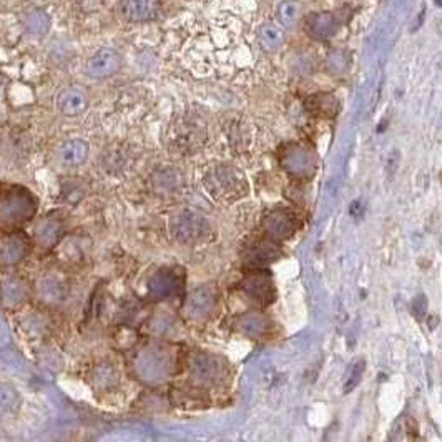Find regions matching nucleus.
<instances>
[{
  "mask_svg": "<svg viewBox=\"0 0 442 442\" xmlns=\"http://www.w3.org/2000/svg\"><path fill=\"white\" fill-rule=\"evenodd\" d=\"M177 357L172 347L152 342L135 352L131 369L136 378L147 384H162L175 373Z\"/></svg>",
  "mask_w": 442,
  "mask_h": 442,
  "instance_id": "obj_1",
  "label": "nucleus"
},
{
  "mask_svg": "<svg viewBox=\"0 0 442 442\" xmlns=\"http://www.w3.org/2000/svg\"><path fill=\"white\" fill-rule=\"evenodd\" d=\"M39 201L27 188L6 185L0 188V220L7 225H23L37 213Z\"/></svg>",
  "mask_w": 442,
  "mask_h": 442,
  "instance_id": "obj_2",
  "label": "nucleus"
},
{
  "mask_svg": "<svg viewBox=\"0 0 442 442\" xmlns=\"http://www.w3.org/2000/svg\"><path fill=\"white\" fill-rule=\"evenodd\" d=\"M205 186L210 195L223 201L238 200L246 193V183L243 180V175L228 165L211 168L205 175Z\"/></svg>",
  "mask_w": 442,
  "mask_h": 442,
  "instance_id": "obj_3",
  "label": "nucleus"
},
{
  "mask_svg": "<svg viewBox=\"0 0 442 442\" xmlns=\"http://www.w3.org/2000/svg\"><path fill=\"white\" fill-rule=\"evenodd\" d=\"M170 228L175 239L185 244L201 241L210 232V225L205 216L193 210H183L173 216Z\"/></svg>",
  "mask_w": 442,
  "mask_h": 442,
  "instance_id": "obj_4",
  "label": "nucleus"
},
{
  "mask_svg": "<svg viewBox=\"0 0 442 442\" xmlns=\"http://www.w3.org/2000/svg\"><path fill=\"white\" fill-rule=\"evenodd\" d=\"M183 285H185V276L180 270L163 268L148 280V294L158 301L178 298L183 293Z\"/></svg>",
  "mask_w": 442,
  "mask_h": 442,
  "instance_id": "obj_5",
  "label": "nucleus"
},
{
  "mask_svg": "<svg viewBox=\"0 0 442 442\" xmlns=\"http://www.w3.org/2000/svg\"><path fill=\"white\" fill-rule=\"evenodd\" d=\"M218 303V289L215 285H201L186 296L183 311L193 321L206 319L215 311Z\"/></svg>",
  "mask_w": 442,
  "mask_h": 442,
  "instance_id": "obj_6",
  "label": "nucleus"
},
{
  "mask_svg": "<svg viewBox=\"0 0 442 442\" xmlns=\"http://www.w3.org/2000/svg\"><path fill=\"white\" fill-rule=\"evenodd\" d=\"M30 298L27 281L18 275H6L0 278V306L7 311H17Z\"/></svg>",
  "mask_w": 442,
  "mask_h": 442,
  "instance_id": "obj_7",
  "label": "nucleus"
},
{
  "mask_svg": "<svg viewBox=\"0 0 442 442\" xmlns=\"http://www.w3.org/2000/svg\"><path fill=\"white\" fill-rule=\"evenodd\" d=\"M30 238L22 232L7 233L0 238V266H13L29 255Z\"/></svg>",
  "mask_w": 442,
  "mask_h": 442,
  "instance_id": "obj_8",
  "label": "nucleus"
},
{
  "mask_svg": "<svg viewBox=\"0 0 442 442\" xmlns=\"http://www.w3.org/2000/svg\"><path fill=\"white\" fill-rule=\"evenodd\" d=\"M57 256L59 260L67 266H80L82 263L88 260L90 255L92 243L90 239L85 237H78V234H70V237H64L57 244Z\"/></svg>",
  "mask_w": 442,
  "mask_h": 442,
  "instance_id": "obj_9",
  "label": "nucleus"
},
{
  "mask_svg": "<svg viewBox=\"0 0 442 442\" xmlns=\"http://www.w3.org/2000/svg\"><path fill=\"white\" fill-rule=\"evenodd\" d=\"M190 374L200 384H215L223 376V366L215 356L196 352L190 361Z\"/></svg>",
  "mask_w": 442,
  "mask_h": 442,
  "instance_id": "obj_10",
  "label": "nucleus"
},
{
  "mask_svg": "<svg viewBox=\"0 0 442 442\" xmlns=\"http://www.w3.org/2000/svg\"><path fill=\"white\" fill-rule=\"evenodd\" d=\"M65 237V223L57 213H50L35 225V239L42 248H55Z\"/></svg>",
  "mask_w": 442,
  "mask_h": 442,
  "instance_id": "obj_11",
  "label": "nucleus"
},
{
  "mask_svg": "<svg viewBox=\"0 0 442 442\" xmlns=\"http://www.w3.org/2000/svg\"><path fill=\"white\" fill-rule=\"evenodd\" d=\"M120 65L121 59L119 52L115 49H110V47H105V49H100L88 60L87 70L88 75H92V77L107 78L119 72Z\"/></svg>",
  "mask_w": 442,
  "mask_h": 442,
  "instance_id": "obj_12",
  "label": "nucleus"
},
{
  "mask_svg": "<svg viewBox=\"0 0 442 442\" xmlns=\"http://www.w3.org/2000/svg\"><path fill=\"white\" fill-rule=\"evenodd\" d=\"M162 11V0H121L120 12L129 22L153 20Z\"/></svg>",
  "mask_w": 442,
  "mask_h": 442,
  "instance_id": "obj_13",
  "label": "nucleus"
},
{
  "mask_svg": "<svg viewBox=\"0 0 442 442\" xmlns=\"http://www.w3.org/2000/svg\"><path fill=\"white\" fill-rule=\"evenodd\" d=\"M37 296L45 304H59L67 296V285L54 273H47L37 281Z\"/></svg>",
  "mask_w": 442,
  "mask_h": 442,
  "instance_id": "obj_14",
  "label": "nucleus"
},
{
  "mask_svg": "<svg viewBox=\"0 0 442 442\" xmlns=\"http://www.w3.org/2000/svg\"><path fill=\"white\" fill-rule=\"evenodd\" d=\"M338 18L331 12H314L306 18V32L316 40H326L338 30Z\"/></svg>",
  "mask_w": 442,
  "mask_h": 442,
  "instance_id": "obj_15",
  "label": "nucleus"
},
{
  "mask_svg": "<svg viewBox=\"0 0 442 442\" xmlns=\"http://www.w3.org/2000/svg\"><path fill=\"white\" fill-rule=\"evenodd\" d=\"M265 228L273 238H289L296 229V218L289 211H273L271 215L266 216Z\"/></svg>",
  "mask_w": 442,
  "mask_h": 442,
  "instance_id": "obj_16",
  "label": "nucleus"
},
{
  "mask_svg": "<svg viewBox=\"0 0 442 442\" xmlns=\"http://www.w3.org/2000/svg\"><path fill=\"white\" fill-rule=\"evenodd\" d=\"M243 289L251 296L253 299L261 301V303H271L275 298V286L270 276L261 275V273H253L243 281Z\"/></svg>",
  "mask_w": 442,
  "mask_h": 442,
  "instance_id": "obj_17",
  "label": "nucleus"
},
{
  "mask_svg": "<svg viewBox=\"0 0 442 442\" xmlns=\"http://www.w3.org/2000/svg\"><path fill=\"white\" fill-rule=\"evenodd\" d=\"M88 97L82 88H67L60 93L59 97V108L64 115L77 117L87 110Z\"/></svg>",
  "mask_w": 442,
  "mask_h": 442,
  "instance_id": "obj_18",
  "label": "nucleus"
},
{
  "mask_svg": "<svg viewBox=\"0 0 442 442\" xmlns=\"http://www.w3.org/2000/svg\"><path fill=\"white\" fill-rule=\"evenodd\" d=\"M237 329L241 335L258 340L268 335L270 331V321L260 313H244L237 319Z\"/></svg>",
  "mask_w": 442,
  "mask_h": 442,
  "instance_id": "obj_19",
  "label": "nucleus"
},
{
  "mask_svg": "<svg viewBox=\"0 0 442 442\" xmlns=\"http://www.w3.org/2000/svg\"><path fill=\"white\" fill-rule=\"evenodd\" d=\"M59 157L60 162H62L65 167L75 168L80 167V165L85 163V160L88 157V145L87 142L80 138H73L65 142L59 150Z\"/></svg>",
  "mask_w": 442,
  "mask_h": 442,
  "instance_id": "obj_20",
  "label": "nucleus"
},
{
  "mask_svg": "<svg viewBox=\"0 0 442 442\" xmlns=\"http://www.w3.org/2000/svg\"><path fill=\"white\" fill-rule=\"evenodd\" d=\"M306 107L314 115L324 117V119H333V117L338 115V110H340V102L331 93H318V95L308 98Z\"/></svg>",
  "mask_w": 442,
  "mask_h": 442,
  "instance_id": "obj_21",
  "label": "nucleus"
},
{
  "mask_svg": "<svg viewBox=\"0 0 442 442\" xmlns=\"http://www.w3.org/2000/svg\"><path fill=\"white\" fill-rule=\"evenodd\" d=\"M280 255H281L280 248L275 246L273 243H260L250 251L246 261H248V265L253 268H260V266L270 265V263H273L275 260H278Z\"/></svg>",
  "mask_w": 442,
  "mask_h": 442,
  "instance_id": "obj_22",
  "label": "nucleus"
},
{
  "mask_svg": "<svg viewBox=\"0 0 442 442\" xmlns=\"http://www.w3.org/2000/svg\"><path fill=\"white\" fill-rule=\"evenodd\" d=\"M50 23L49 13L42 8H30L23 16V27L32 35H45L50 29Z\"/></svg>",
  "mask_w": 442,
  "mask_h": 442,
  "instance_id": "obj_23",
  "label": "nucleus"
},
{
  "mask_svg": "<svg viewBox=\"0 0 442 442\" xmlns=\"http://www.w3.org/2000/svg\"><path fill=\"white\" fill-rule=\"evenodd\" d=\"M260 42L268 52H273V50L280 49L281 42H283V37H281V32L278 27L271 25V23H266V25H263L260 29Z\"/></svg>",
  "mask_w": 442,
  "mask_h": 442,
  "instance_id": "obj_24",
  "label": "nucleus"
},
{
  "mask_svg": "<svg viewBox=\"0 0 442 442\" xmlns=\"http://www.w3.org/2000/svg\"><path fill=\"white\" fill-rule=\"evenodd\" d=\"M299 13V4L294 0H285L278 6V18L285 27H293L296 20H298Z\"/></svg>",
  "mask_w": 442,
  "mask_h": 442,
  "instance_id": "obj_25",
  "label": "nucleus"
},
{
  "mask_svg": "<svg viewBox=\"0 0 442 442\" xmlns=\"http://www.w3.org/2000/svg\"><path fill=\"white\" fill-rule=\"evenodd\" d=\"M117 378H119V374H117V371L112 368V366H100V368L95 369V373H93V384L97 386V388L100 389H108L110 386H114L117 383Z\"/></svg>",
  "mask_w": 442,
  "mask_h": 442,
  "instance_id": "obj_26",
  "label": "nucleus"
},
{
  "mask_svg": "<svg viewBox=\"0 0 442 442\" xmlns=\"http://www.w3.org/2000/svg\"><path fill=\"white\" fill-rule=\"evenodd\" d=\"M366 371V361L363 359V357H359V359H356L354 363H352L351 369H350V376H347V381L345 383V393H352L354 389L359 386L361 379H363V374Z\"/></svg>",
  "mask_w": 442,
  "mask_h": 442,
  "instance_id": "obj_27",
  "label": "nucleus"
},
{
  "mask_svg": "<svg viewBox=\"0 0 442 442\" xmlns=\"http://www.w3.org/2000/svg\"><path fill=\"white\" fill-rule=\"evenodd\" d=\"M347 67H350V57H347L346 52L333 50L331 54L328 55V68L331 70L333 73L346 72Z\"/></svg>",
  "mask_w": 442,
  "mask_h": 442,
  "instance_id": "obj_28",
  "label": "nucleus"
},
{
  "mask_svg": "<svg viewBox=\"0 0 442 442\" xmlns=\"http://www.w3.org/2000/svg\"><path fill=\"white\" fill-rule=\"evenodd\" d=\"M18 402H20V396H18L16 389L12 386L0 383V406L12 409L17 407Z\"/></svg>",
  "mask_w": 442,
  "mask_h": 442,
  "instance_id": "obj_29",
  "label": "nucleus"
},
{
  "mask_svg": "<svg viewBox=\"0 0 442 442\" xmlns=\"http://www.w3.org/2000/svg\"><path fill=\"white\" fill-rule=\"evenodd\" d=\"M411 309H412V314L417 319L424 318L426 313H427V298H426V296L424 294L416 296V298H414V301H412Z\"/></svg>",
  "mask_w": 442,
  "mask_h": 442,
  "instance_id": "obj_30",
  "label": "nucleus"
},
{
  "mask_svg": "<svg viewBox=\"0 0 442 442\" xmlns=\"http://www.w3.org/2000/svg\"><path fill=\"white\" fill-rule=\"evenodd\" d=\"M350 215L352 216V218H356V220L363 218V215H364V205H363V201H359V200L352 201L351 206H350Z\"/></svg>",
  "mask_w": 442,
  "mask_h": 442,
  "instance_id": "obj_31",
  "label": "nucleus"
},
{
  "mask_svg": "<svg viewBox=\"0 0 442 442\" xmlns=\"http://www.w3.org/2000/svg\"><path fill=\"white\" fill-rule=\"evenodd\" d=\"M398 163H399V152L398 150H394V152L391 153V157H389V160H388V167H391V175L394 173V170L398 168Z\"/></svg>",
  "mask_w": 442,
  "mask_h": 442,
  "instance_id": "obj_32",
  "label": "nucleus"
},
{
  "mask_svg": "<svg viewBox=\"0 0 442 442\" xmlns=\"http://www.w3.org/2000/svg\"><path fill=\"white\" fill-rule=\"evenodd\" d=\"M436 4L437 6H442V0H436Z\"/></svg>",
  "mask_w": 442,
  "mask_h": 442,
  "instance_id": "obj_33",
  "label": "nucleus"
}]
</instances>
